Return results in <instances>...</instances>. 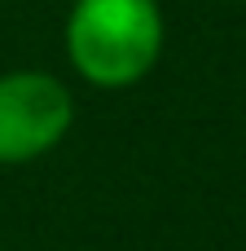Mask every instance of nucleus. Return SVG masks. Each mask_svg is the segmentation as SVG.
<instances>
[{
	"label": "nucleus",
	"mask_w": 246,
	"mask_h": 251,
	"mask_svg": "<svg viewBox=\"0 0 246 251\" xmlns=\"http://www.w3.org/2000/svg\"><path fill=\"white\" fill-rule=\"evenodd\" d=\"M229 4H238V0H229Z\"/></svg>",
	"instance_id": "7ed1b4c3"
},
{
	"label": "nucleus",
	"mask_w": 246,
	"mask_h": 251,
	"mask_svg": "<svg viewBox=\"0 0 246 251\" xmlns=\"http://www.w3.org/2000/svg\"><path fill=\"white\" fill-rule=\"evenodd\" d=\"M167 22L158 0H70L66 57L92 88L119 93L141 84L163 57Z\"/></svg>",
	"instance_id": "f257e3e1"
},
{
	"label": "nucleus",
	"mask_w": 246,
	"mask_h": 251,
	"mask_svg": "<svg viewBox=\"0 0 246 251\" xmlns=\"http://www.w3.org/2000/svg\"><path fill=\"white\" fill-rule=\"evenodd\" d=\"M75 124L70 88L48 71L0 75V168L35 163L66 141Z\"/></svg>",
	"instance_id": "f03ea898"
}]
</instances>
